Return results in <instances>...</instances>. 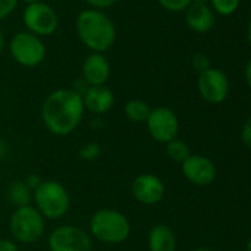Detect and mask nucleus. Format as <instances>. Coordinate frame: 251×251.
I'll use <instances>...</instances> for the list:
<instances>
[{"mask_svg": "<svg viewBox=\"0 0 251 251\" xmlns=\"http://www.w3.org/2000/svg\"><path fill=\"white\" fill-rule=\"evenodd\" d=\"M132 233V223L123 211L115 208L96 210L89 220V235L99 242L117 245L127 241Z\"/></svg>", "mask_w": 251, "mask_h": 251, "instance_id": "3", "label": "nucleus"}, {"mask_svg": "<svg viewBox=\"0 0 251 251\" xmlns=\"http://www.w3.org/2000/svg\"><path fill=\"white\" fill-rule=\"evenodd\" d=\"M176 236L170 226L158 223L148 233L150 251H176Z\"/></svg>", "mask_w": 251, "mask_h": 251, "instance_id": "16", "label": "nucleus"}, {"mask_svg": "<svg viewBox=\"0 0 251 251\" xmlns=\"http://www.w3.org/2000/svg\"><path fill=\"white\" fill-rule=\"evenodd\" d=\"M90 127H93V129L99 130V129H103V127H105V123H103V120H102V118L96 117V118L90 120Z\"/></svg>", "mask_w": 251, "mask_h": 251, "instance_id": "30", "label": "nucleus"}, {"mask_svg": "<svg viewBox=\"0 0 251 251\" xmlns=\"http://www.w3.org/2000/svg\"><path fill=\"white\" fill-rule=\"evenodd\" d=\"M194 251H214V250H211V248H208V247H198V248H195Z\"/></svg>", "mask_w": 251, "mask_h": 251, "instance_id": "35", "label": "nucleus"}, {"mask_svg": "<svg viewBox=\"0 0 251 251\" xmlns=\"http://www.w3.org/2000/svg\"><path fill=\"white\" fill-rule=\"evenodd\" d=\"M18 5V0H0V21L9 17Z\"/></svg>", "mask_w": 251, "mask_h": 251, "instance_id": "24", "label": "nucleus"}, {"mask_svg": "<svg viewBox=\"0 0 251 251\" xmlns=\"http://www.w3.org/2000/svg\"><path fill=\"white\" fill-rule=\"evenodd\" d=\"M33 202L46 220H58L68 213L71 197L61 182L49 179L33 192Z\"/></svg>", "mask_w": 251, "mask_h": 251, "instance_id": "4", "label": "nucleus"}, {"mask_svg": "<svg viewBox=\"0 0 251 251\" xmlns=\"http://www.w3.org/2000/svg\"><path fill=\"white\" fill-rule=\"evenodd\" d=\"M186 24L195 33H208L214 24L213 11L208 8V5L191 3V6L186 9Z\"/></svg>", "mask_w": 251, "mask_h": 251, "instance_id": "15", "label": "nucleus"}, {"mask_svg": "<svg viewBox=\"0 0 251 251\" xmlns=\"http://www.w3.org/2000/svg\"><path fill=\"white\" fill-rule=\"evenodd\" d=\"M0 183H2V173H0Z\"/></svg>", "mask_w": 251, "mask_h": 251, "instance_id": "38", "label": "nucleus"}, {"mask_svg": "<svg viewBox=\"0 0 251 251\" xmlns=\"http://www.w3.org/2000/svg\"><path fill=\"white\" fill-rule=\"evenodd\" d=\"M86 2L90 5V6H93V8H99V9H103V8H109V6H112L117 0H86Z\"/></svg>", "mask_w": 251, "mask_h": 251, "instance_id": "28", "label": "nucleus"}, {"mask_svg": "<svg viewBox=\"0 0 251 251\" xmlns=\"http://www.w3.org/2000/svg\"><path fill=\"white\" fill-rule=\"evenodd\" d=\"M3 49H5V37H3L2 30H0V53L3 52Z\"/></svg>", "mask_w": 251, "mask_h": 251, "instance_id": "32", "label": "nucleus"}, {"mask_svg": "<svg viewBox=\"0 0 251 251\" xmlns=\"http://www.w3.org/2000/svg\"><path fill=\"white\" fill-rule=\"evenodd\" d=\"M241 141L245 147L251 148V115L247 118V121L242 126V130H241Z\"/></svg>", "mask_w": 251, "mask_h": 251, "instance_id": "25", "label": "nucleus"}, {"mask_svg": "<svg viewBox=\"0 0 251 251\" xmlns=\"http://www.w3.org/2000/svg\"><path fill=\"white\" fill-rule=\"evenodd\" d=\"M210 0H192L194 5H207Z\"/></svg>", "mask_w": 251, "mask_h": 251, "instance_id": "34", "label": "nucleus"}, {"mask_svg": "<svg viewBox=\"0 0 251 251\" xmlns=\"http://www.w3.org/2000/svg\"><path fill=\"white\" fill-rule=\"evenodd\" d=\"M151 109L152 108L147 102H144L141 99H132L124 105V115L132 123L142 124V123H147V120L151 114Z\"/></svg>", "mask_w": 251, "mask_h": 251, "instance_id": "18", "label": "nucleus"}, {"mask_svg": "<svg viewBox=\"0 0 251 251\" xmlns=\"http://www.w3.org/2000/svg\"><path fill=\"white\" fill-rule=\"evenodd\" d=\"M0 251H20V248L14 239L0 238Z\"/></svg>", "mask_w": 251, "mask_h": 251, "instance_id": "26", "label": "nucleus"}, {"mask_svg": "<svg viewBox=\"0 0 251 251\" xmlns=\"http://www.w3.org/2000/svg\"><path fill=\"white\" fill-rule=\"evenodd\" d=\"M100 154H102V148L98 142H87L78 151V157L84 161H93L99 158Z\"/></svg>", "mask_w": 251, "mask_h": 251, "instance_id": "21", "label": "nucleus"}, {"mask_svg": "<svg viewBox=\"0 0 251 251\" xmlns=\"http://www.w3.org/2000/svg\"><path fill=\"white\" fill-rule=\"evenodd\" d=\"M166 154L175 163L182 164L191 155V148L188 147V144L185 141L176 138V139L170 141L169 144H166Z\"/></svg>", "mask_w": 251, "mask_h": 251, "instance_id": "19", "label": "nucleus"}, {"mask_svg": "<svg viewBox=\"0 0 251 251\" xmlns=\"http://www.w3.org/2000/svg\"><path fill=\"white\" fill-rule=\"evenodd\" d=\"M45 229L46 219L33 204L18 207L11 214L9 230L15 242L34 244L43 236Z\"/></svg>", "mask_w": 251, "mask_h": 251, "instance_id": "5", "label": "nucleus"}, {"mask_svg": "<svg viewBox=\"0 0 251 251\" xmlns=\"http://www.w3.org/2000/svg\"><path fill=\"white\" fill-rule=\"evenodd\" d=\"M84 109L96 117L109 112L115 103V96L108 86H89L83 93Z\"/></svg>", "mask_w": 251, "mask_h": 251, "instance_id": "13", "label": "nucleus"}, {"mask_svg": "<svg viewBox=\"0 0 251 251\" xmlns=\"http://www.w3.org/2000/svg\"><path fill=\"white\" fill-rule=\"evenodd\" d=\"M5 155H6V145L2 139H0V160H2Z\"/></svg>", "mask_w": 251, "mask_h": 251, "instance_id": "31", "label": "nucleus"}, {"mask_svg": "<svg viewBox=\"0 0 251 251\" xmlns=\"http://www.w3.org/2000/svg\"><path fill=\"white\" fill-rule=\"evenodd\" d=\"M192 67H194V70L198 71L200 74L204 73V71H207L208 68H211V67H210V59H208V56L204 55V53H197V55H194V58H192Z\"/></svg>", "mask_w": 251, "mask_h": 251, "instance_id": "23", "label": "nucleus"}, {"mask_svg": "<svg viewBox=\"0 0 251 251\" xmlns=\"http://www.w3.org/2000/svg\"><path fill=\"white\" fill-rule=\"evenodd\" d=\"M245 251H251V238H250V239H248V242H247Z\"/></svg>", "mask_w": 251, "mask_h": 251, "instance_id": "36", "label": "nucleus"}, {"mask_svg": "<svg viewBox=\"0 0 251 251\" xmlns=\"http://www.w3.org/2000/svg\"><path fill=\"white\" fill-rule=\"evenodd\" d=\"M77 34L93 53H103L111 49L117 37L114 23L98 9H87L78 15Z\"/></svg>", "mask_w": 251, "mask_h": 251, "instance_id": "2", "label": "nucleus"}, {"mask_svg": "<svg viewBox=\"0 0 251 251\" xmlns=\"http://www.w3.org/2000/svg\"><path fill=\"white\" fill-rule=\"evenodd\" d=\"M201 98L208 103H222L229 95V80L226 74L217 68H208L198 75L197 81Z\"/></svg>", "mask_w": 251, "mask_h": 251, "instance_id": "10", "label": "nucleus"}, {"mask_svg": "<svg viewBox=\"0 0 251 251\" xmlns=\"http://www.w3.org/2000/svg\"><path fill=\"white\" fill-rule=\"evenodd\" d=\"M84 111L80 92L74 89H58L45 98L40 115L49 133L64 138L71 135L81 124Z\"/></svg>", "mask_w": 251, "mask_h": 251, "instance_id": "1", "label": "nucleus"}, {"mask_svg": "<svg viewBox=\"0 0 251 251\" xmlns=\"http://www.w3.org/2000/svg\"><path fill=\"white\" fill-rule=\"evenodd\" d=\"M244 77H245V81H247L248 87L251 89V58H250V61H248V62H247V65H245Z\"/></svg>", "mask_w": 251, "mask_h": 251, "instance_id": "29", "label": "nucleus"}, {"mask_svg": "<svg viewBox=\"0 0 251 251\" xmlns=\"http://www.w3.org/2000/svg\"><path fill=\"white\" fill-rule=\"evenodd\" d=\"M145 124L151 138L155 142L164 145L176 139L180 130V124L176 112L167 106L152 108Z\"/></svg>", "mask_w": 251, "mask_h": 251, "instance_id": "8", "label": "nucleus"}, {"mask_svg": "<svg viewBox=\"0 0 251 251\" xmlns=\"http://www.w3.org/2000/svg\"><path fill=\"white\" fill-rule=\"evenodd\" d=\"M48 245L50 251H92L93 248L89 232L73 225L55 227L48 238Z\"/></svg>", "mask_w": 251, "mask_h": 251, "instance_id": "7", "label": "nucleus"}, {"mask_svg": "<svg viewBox=\"0 0 251 251\" xmlns=\"http://www.w3.org/2000/svg\"><path fill=\"white\" fill-rule=\"evenodd\" d=\"M8 200L15 208L33 204V191L24 180H15L8 188Z\"/></svg>", "mask_w": 251, "mask_h": 251, "instance_id": "17", "label": "nucleus"}, {"mask_svg": "<svg viewBox=\"0 0 251 251\" xmlns=\"http://www.w3.org/2000/svg\"><path fill=\"white\" fill-rule=\"evenodd\" d=\"M158 3L170 12H180L191 6L192 0H158Z\"/></svg>", "mask_w": 251, "mask_h": 251, "instance_id": "22", "label": "nucleus"}, {"mask_svg": "<svg viewBox=\"0 0 251 251\" xmlns=\"http://www.w3.org/2000/svg\"><path fill=\"white\" fill-rule=\"evenodd\" d=\"M9 50L12 58L23 67L34 68L45 61L46 46L40 37L30 31L17 33L9 42Z\"/></svg>", "mask_w": 251, "mask_h": 251, "instance_id": "6", "label": "nucleus"}, {"mask_svg": "<svg viewBox=\"0 0 251 251\" xmlns=\"http://www.w3.org/2000/svg\"><path fill=\"white\" fill-rule=\"evenodd\" d=\"M210 2L214 11L225 17L232 15L239 6V0H210Z\"/></svg>", "mask_w": 251, "mask_h": 251, "instance_id": "20", "label": "nucleus"}, {"mask_svg": "<svg viewBox=\"0 0 251 251\" xmlns=\"http://www.w3.org/2000/svg\"><path fill=\"white\" fill-rule=\"evenodd\" d=\"M25 3H28V5H31V3H37V2H40V0H24Z\"/></svg>", "mask_w": 251, "mask_h": 251, "instance_id": "37", "label": "nucleus"}, {"mask_svg": "<svg viewBox=\"0 0 251 251\" xmlns=\"http://www.w3.org/2000/svg\"><path fill=\"white\" fill-rule=\"evenodd\" d=\"M24 182H25V183L28 185V188L34 192L43 180L40 179V176H39V175H28V176L24 179Z\"/></svg>", "mask_w": 251, "mask_h": 251, "instance_id": "27", "label": "nucleus"}, {"mask_svg": "<svg viewBox=\"0 0 251 251\" xmlns=\"http://www.w3.org/2000/svg\"><path fill=\"white\" fill-rule=\"evenodd\" d=\"M81 73L89 86H103L111 75V65L103 53H92L84 59Z\"/></svg>", "mask_w": 251, "mask_h": 251, "instance_id": "14", "label": "nucleus"}, {"mask_svg": "<svg viewBox=\"0 0 251 251\" xmlns=\"http://www.w3.org/2000/svg\"><path fill=\"white\" fill-rule=\"evenodd\" d=\"M133 198L147 207L157 205L166 195L164 182L154 173H141L132 182Z\"/></svg>", "mask_w": 251, "mask_h": 251, "instance_id": "11", "label": "nucleus"}, {"mask_svg": "<svg viewBox=\"0 0 251 251\" xmlns=\"http://www.w3.org/2000/svg\"><path fill=\"white\" fill-rule=\"evenodd\" d=\"M247 39H248V43H250V46H251V20H250L248 30H247Z\"/></svg>", "mask_w": 251, "mask_h": 251, "instance_id": "33", "label": "nucleus"}, {"mask_svg": "<svg viewBox=\"0 0 251 251\" xmlns=\"http://www.w3.org/2000/svg\"><path fill=\"white\" fill-rule=\"evenodd\" d=\"M182 173L188 182L197 186H207L216 179V166L204 155H189L182 163Z\"/></svg>", "mask_w": 251, "mask_h": 251, "instance_id": "12", "label": "nucleus"}, {"mask_svg": "<svg viewBox=\"0 0 251 251\" xmlns=\"http://www.w3.org/2000/svg\"><path fill=\"white\" fill-rule=\"evenodd\" d=\"M23 18L28 31L37 37L53 34L59 24L56 12L49 5L42 2L28 5L23 14Z\"/></svg>", "mask_w": 251, "mask_h": 251, "instance_id": "9", "label": "nucleus"}]
</instances>
